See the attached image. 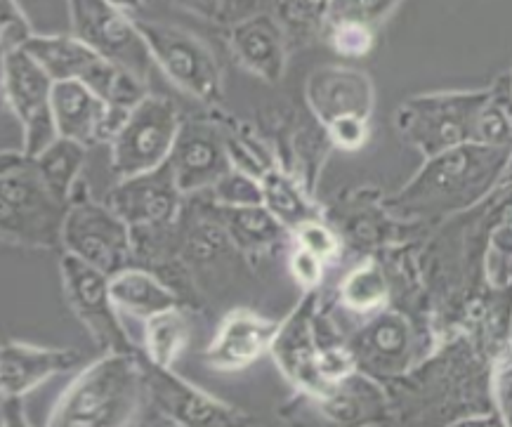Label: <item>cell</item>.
I'll use <instances>...</instances> for the list:
<instances>
[{"mask_svg": "<svg viewBox=\"0 0 512 427\" xmlns=\"http://www.w3.org/2000/svg\"><path fill=\"white\" fill-rule=\"evenodd\" d=\"M34 36V29L17 0H0V52L8 55V52L22 50Z\"/></svg>", "mask_w": 512, "mask_h": 427, "instance_id": "obj_31", "label": "cell"}, {"mask_svg": "<svg viewBox=\"0 0 512 427\" xmlns=\"http://www.w3.org/2000/svg\"><path fill=\"white\" fill-rule=\"evenodd\" d=\"M52 81L48 71L24 48L3 55V93L12 114L24 128V154L36 156L55 140L52 116Z\"/></svg>", "mask_w": 512, "mask_h": 427, "instance_id": "obj_9", "label": "cell"}, {"mask_svg": "<svg viewBox=\"0 0 512 427\" xmlns=\"http://www.w3.org/2000/svg\"><path fill=\"white\" fill-rule=\"evenodd\" d=\"M328 43L345 57H364L373 48V26L366 24H331L326 26Z\"/></svg>", "mask_w": 512, "mask_h": 427, "instance_id": "obj_32", "label": "cell"}, {"mask_svg": "<svg viewBox=\"0 0 512 427\" xmlns=\"http://www.w3.org/2000/svg\"><path fill=\"white\" fill-rule=\"evenodd\" d=\"M269 12L281 24L288 43L312 41L319 31L326 29L324 0H272Z\"/></svg>", "mask_w": 512, "mask_h": 427, "instance_id": "obj_27", "label": "cell"}, {"mask_svg": "<svg viewBox=\"0 0 512 427\" xmlns=\"http://www.w3.org/2000/svg\"><path fill=\"white\" fill-rule=\"evenodd\" d=\"M229 45L236 59L262 81L277 83L284 76L288 38L272 12H260L232 24Z\"/></svg>", "mask_w": 512, "mask_h": 427, "instance_id": "obj_16", "label": "cell"}, {"mask_svg": "<svg viewBox=\"0 0 512 427\" xmlns=\"http://www.w3.org/2000/svg\"><path fill=\"white\" fill-rule=\"evenodd\" d=\"M324 3H328V0H324Z\"/></svg>", "mask_w": 512, "mask_h": 427, "instance_id": "obj_39", "label": "cell"}, {"mask_svg": "<svg viewBox=\"0 0 512 427\" xmlns=\"http://www.w3.org/2000/svg\"><path fill=\"white\" fill-rule=\"evenodd\" d=\"M274 352H277L279 364L284 366L286 376L298 380L300 385L319 390L321 385L328 383L321 369V354L314 350L310 331H307V321L303 314H295L291 324L274 338Z\"/></svg>", "mask_w": 512, "mask_h": 427, "instance_id": "obj_22", "label": "cell"}, {"mask_svg": "<svg viewBox=\"0 0 512 427\" xmlns=\"http://www.w3.org/2000/svg\"><path fill=\"white\" fill-rule=\"evenodd\" d=\"M85 149H88L85 144L59 135L41 151V154L34 156L45 182H48L52 192H55L59 199L71 201L76 177L81 173L85 161Z\"/></svg>", "mask_w": 512, "mask_h": 427, "instance_id": "obj_24", "label": "cell"}, {"mask_svg": "<svg viewBox=\"0 0 512 427\" xmlns=\"http://www.w3.org/2000/svg\"><path fill=\"white\" fill-rule=\"evenodd\" d=\"M220 225L225 227L236 246L248 248V251L272 246L284 232V225L265 203L260 206H222Z\"/></svg>", "mask_w": 512, "mask_h": 427, "instance_id": "obj_23", "label": "cell"}, {"mask_svg": "<svg viewBox=\"0 0 512 427\" xmlns=\"http://www.w3.org/2000/svg\"><path fill=\"white\" fill-rule=\"evenodd\" d=\"M399 0H328L326 26L331 24H366L373 26L390 12Z\"/></svg>", "mask_w": 512, "mask_h": 427, "instance_id": "obj_29", "label": "cell"}, {"mask_svg": "<svg viewBox=\"0 0 512 427\" xmlns=\"http://www.w3.org/2000/svg\"><path fill=\"white\" fill-rule=\"evenodd\" d=\"M180 128L173 102L152 95L144 97L111 142L114 173L123 180L163 166L173 154Z\"/></svg>", "mask_w": 512, "mask_h": 427, "instance_id": "obj_6", "label": "cell"}, {"mask_svg": "<svg viewBox=\"0 0 512 427\" xmlns=\"http://www.w3.org/2000/svg\"><path fill=\"white\" fill-rule=\"evenodd\" d=\"M62 246L67 253L78 255L109 277L130 267L133 258V236L128 222L118 218L107 203H97L88 196L71 199Z\"/></svg>", "mask_w": 512, "mask_h": 427, "instance_id": "obj_8", "label": "cell"}, {"mask_svg": "<svg viewBox=\"0 0 512 427\" xmlns=\"http://www.w3.org/2000/svg\"><path fill=\"white\" fill-rule=\"evenodd\" d=\"M71 201L59 199L34 156L3 151L0 170V229L3 241L29 248L62 243Z\"/></svg>", "mask_w": 512, "mask_h": 427, "instance_id": "obj_2", "label": "cell"}, {"mask_svg": "<svg viewBox=\"0 0 512 427\" xmlns=\"http://www.w3.org/2000/svg\"><path fill=\"white\" fill-rule=\"evenodd\" d=\"M144 380L154 399L159 402L163 413H168L175 423L180 425H199V427H222L239 423V411L232 406L222 404L220 399L208 397L201 390H196L185 380L173 376L166 366L142 364Z\"/></svg>", "mask_w": 512, "mask_h": 427, "instance_id": "obj_13", "label": "cell"}, {"mask_svg": "<svg viewBox=\"0 0 512 427\" xmlns=\"http://www.w3.org/2000/svg\"><path fill=\"white\" fill-rule=\"evenodd\" d=\"M260 185L262 194H265V206L277 215L284 227L298 229L305 222L314 220V208L286 175L269 170L260 177Z\"/></svg>", "mask_w": 512, "mask_h": 427, "instance_id": "obj_26", "label": "cell"}, {"mask_svg": "<svg viewBox=\"0 0 512 427\" xmlns=\"http://www.w3.org/2000/svg\"><path fill=\"white\" fill-rule=\"evenodd\" d=\"M307 102L326 126L345 116L369 118L373 107V85L357 69L321 67L307 81Z\"/></svg>", "mask_w": 512, "mask_h": 427, "instance_id": "obj_15", "label": "cell"}, {"mask_svg": "<svg viewBox=\"0 0 512 427\" xmlns=\"http://www.w3.org/2000/svg\"><path fill=\"white\" fill-rule=\"evenodd\" d=\"M411 331L399 314H380L354 340L352 357L373 371L395 373L409 357Z\"/></svg>", "mask_w": 512, "mask_h": 427, "instance_id": "obj_19", "label": "cell"}, {"mask_svg": "<svg viewBox=\"0 0 512 427\" xmlns=\"http://www.w3.org/2000/svg\"><path fill=\"white\" fill-rule=\"evenodd\" d=\"M277 333V324L258 317V314H229L206 350L208 366L220 371L244 369L267 350Z\"/></svg>", "mask_w": 512, "mask_h": 427, "instance_id": "obj_18", "label": "cell"}, {"mask_svg": "<svg viewBox=\"0 0 512 427\" xmlns=\"http://www.w3.org/2000/svg\"><path fill=\"white\" fill-rule=\"evenodd\" d=\"M78 361H81V354L74 350H50V347L8 340L0 357V390H3V397H22L43 380L74 369Z\"/></svg>", "mask_w": 512, "mask_h": 427, "instance_id": "obj_17", "label": "cell"}, {"mask_svg": "<svg viewBox=\"0 0 512 427\" xmlns=\"http://www.w3.org/2000/svg\"><path fill=\"white\" fill-rule=\"evenodd\" d=\"M135 22L152 50L156 67L166 71L170 81L206 104H218L222 100L220 64L201 38L173 24L147 22V19H135Z\"/></svg>", "mask_w": 512, "mask_h": 427, "instance_id": "obj_5", "label": "cell"}, {"mask_svg": "<svg viewBox=\"0 0 512 427\" xmlns=\"http://www.w3.org/2000/svg\"><path fill=\"white\" fill-rule=\"evenodd\" d=\"M168 161L182 194L213 187L222 175L232 170L227 142L222 140L218 130L199 126V123H185L180 128Z\"/></svg>", "mask_w": 512, "mask_h": 427, "instance_id": "obj_14", "label": "cell"}, {"mask_svg": "<svg viewBox=\"0 0 512 427\" xmlns=\"http://www.w3.org/2000/svg\"><path fill=\"white\" fill-rule=\"evenodd\" d=\"M295 234H298V246H303L310 253L319 255L324 262L336 258L340 243L336 236L331 234V229L319 225L317 220H310V222H305V225H300L298 229H295Z\"/></svg>", "mask_w": 512, "mask_h": 427, "instance_id": "obj_33", "label": "cell"}, {"mask_svg": "<svg viewBox=\"0 0 512 427\" xmlns=\"http://www.w3.org/2000/svg\"><path fill=\"white\" fill-rule=\"evenodd\" d=\"M26 52L48 71L52 81H81L85 83L100 67L102 55L81 38L71 36H34L26 43Z\"/></svg>", "mask_w": 512, "mask_h": 427, "instance_id": "obj_20", "label": "cell"}, {"mask_svg": "<svg viewBox=\"0 0 512 427\" xmlns=\"http://www.w3.org/2000/svg\"><path fill=\"white\" fill-rule=\"evenodd\" d=\"M111 3L118 5V8H123L126 12H133L137 8H142L144 0H111Z\"/></svg>", "mask_w": 512, "mask_h": 427, "instance_id": "obj_38", "label": "cell"}, {"mask_svg": "<svg viewBox=\"0 0 512 427\" xmlns=\"http://www.w3.org/2000/svg\"><path fill=\"white\" fill-rule=\"evenodd\" d=\"M109 286L118 310L133 314V317L152 319L154 314L177 307V295L166 284H161L154 274L142 272V269H121L111 277Z\"/></svg>", "mask_w": 512, "mask_h": 427, "instance_id": "obj_21", "label": "cell"}, {"mask_svg": "<svg viewBox=\"0 0 512 427\" xmlns=\"http://www.w3.org/2000/svg\"><path fill=\"white\" fill-rule=\"evenodd\" d=\"M130 111L114 109L95 90L81 81H55L52 85V116L57 135L93 147L114 142Z\"/></svg>", "mask_w": 512, "mask_h": 427, "instance_id": "obj_12", "label": "cell"}, {"mask_svg": "<svg viewBox=\"0 0 512 427\" xmlns=\"http://www.w3.org/2000/svg\"><path fill=\"white\" fill-rule=\"evenodd\" d=\"M144 343H147L149 361L170 369L173 361L180 357L189 343V321L177 307L166 312L154 314L147 319V331H144Z\"/></svg>", "mask_w": 512, "mask_h": 427, "instance_id": "obj_25", "label": "cell"}, {"mask_svg": "<svg viewBox=\"0 0 512 427\" xmlns=\"http://www.w3.org/2000/svg\"><path fill=\"white\" fill-rule=\"evenodd\" d=\"M175 5H180L182 10L192 12V15H199L203 19H218L222 12V0H173Z\"/></svg>", "mask_w": 512, "mask_h": 427, "instance_id": "obj_37", "label": "cell"}, {"mask_svg": "<svg viewBox=\"0 0 512 427\" xmlns=\"http://www.w3.org/2000/svg\"><path fill=\"white\" fill-rule=\"evenodd\" d=\"M222 206H260L265 203L262 185L246 170H229L213 185Z\"/></svg>", "mask_w": 512, "mask_h": 427, "instance_id": "obj_30", "label": "cell"}, {"mask_svg": "<svg viewBox=\"0 0 512 427\" xmlns=\"http://www.w3.org/2000/svg\"><path fill=\"white\" fill-rule=\"evenodd\" d=\"M491 93H444L413 97L399 107L397 128L425 156L465 142H479V118Z\"/></svg>", "mask_w": 512, "mask_h": 427, "instance_id": "obj_4", "label": "cell"}, {"mask_svg": "<svg viewBox=\"0 0 512 427\" xmlns=\"http://www.w3.org/2000/svg\"><path fill=\"white\" fill-rule=\"evenodd\" d=\"M503 144L465 142L430 156L428 166L397 194V203L413 210H456L489 192L505 166Z\"/></svg>", "mask_w": 512, "mask_h": 427, "instance_id": "obj_3", "label": "cell"}, {"mask_svg": "<svg viewBox=\"0 0 512 427\" xmlns=\"http://www.w3.org/2000/svg\"><path fill=\"white\" fill-rule=\"evenodd\" d=\"M142 361L133 352H109L88 366L59 397L48 425L116 427L126 425L140 404Z\"/></svg>", "mask_w": 512, "mask_h": 427, "instance_id": "obj_1", "label": "cell"}, {"mask_svg": "<svg viewBox=\"0 0 512 427\" xmlns=\"http://www.w3.org/2000/svg\"><path fill=\"white\" fill-rule=\"evenodd\" d=\"M64 293L76 317L88 326L93 338L109 352H133L126 331L118 321V307L111 298L109 274L88 265L74 253H67L59 265Z\"/></svg>", "mask_w": 512, "mask_h": 427, "instance_id": "obj_10", "label": "cell"}, {"mask_svg": "<svg viewBox=\"0 0 512 427\" xmlns=\"http://www.w3.org/2000/svg\"><path fill=\"white\" fill-rule=\"evenodd\" d=\"M328 128H331L333 142L343 149L364 147L366 135H369V130H366V118H359V116L338 118V121H333Z\"/></svg>", "mask_w": 512, "mask_h": 427, "instance_id": "obj_34", "label": "cell"}, {"mask_svg": "<svg viewBox=\"0 0 512 427\" xmlns=\"http://www.w3.org/2000/svg\"><path fill=\"white\" fill-rule=\"evenodd\" d=\"M182 189L177 187L170 161L147 173L123 177L107 194V206L130 227L156 229L175 220Z\"/></svg>", "mask_w": 512, "mask_h": 427, "instance_id": "obj_11", "label": "cell"}, {"mask_svg": "<svg viewBox=\"0 0 512 427\" xmlns=\"http://www.w3.org/2000/svg\"><path fill=\"white\" fill-rule=\"evenodd\" d=\"M269 5H272V0H222L220 22L232 26L241 22V19L260 15V12H269Z\"/></svg>", "mask_w": 512, "mask_h": 427, "instance_id": "obj_36", "label": "cell"}, {"mask_svg": "<svg viewBox=\"0 0 512 427\" xmlns=\"http://www.w3.org/2000/svg\"><path fill=\"white\" fill-rule=\"evenodd\" d=\"M291 272L303 286H317L321 272H324V260H321L319 255L307 251V248L298 246V251H295L291 258Z\"/></svg>", "mask_w": 512, "mask_h": 427, "instance_id": "obj_35", "label": "cell"}, {"mask_svg": "<svg viewBox=\"0 0 512 427\" xmlns=\"http://www.w3.org/2000/svg\"><path fill=\"white\" fill-rule=\"evenodd\" d=\"M387 281L376 265L354 269L343 284V300L352 310L366 312L385 300Z\"/></svg>", "mask_w": 512, "mask_h": 427, "instance_id": "obj_28", "label": "cell"}, {"mask_svg": "<svg viewBox=\"0 0 512 427\" xmlns=\"http://www.w3.org/2000/svg\"><path fill=\"white\" fill-rule=\"evenodd\" d=\"M71 15V31L102 57L121 64L147 78L154 67V55L137 29L135 19L111 0H67Z\"/></svg>", "mask_w": 512, "mask_h": 427, "instance_id": "obj_7", "label": "cell"}]
</instances>
